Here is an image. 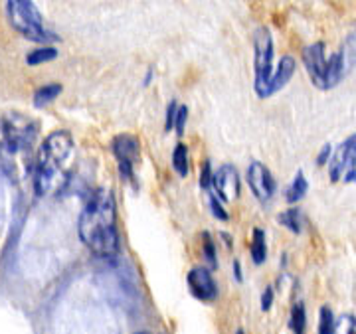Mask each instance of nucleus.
<instances>
[{"label": "nucleus", "mask_w": 356, "mask_h": 334, "mask_svg": "<svg viewBox=\"0 0 356 334\" xmlns=\"http://www.w3.org/2000/svg\"><path fill=\"white\" fill-rule=\"evenodd\" d=\"M77 233L89 251L99 257H115L121 249L117 228V204L109 188H95L83 206Z\"/></svg>", "instance_id": "obj_1"}, {"label": "nucleus", "mask_w": 356, "mask_h": 334, "mask_svg": "<svg viewBox=\"0 0 356 334\" xmlns=\"http://www.w3.org/2000/svg\"><path fill=\"white\" fill-rule=\"evenodd\" d=\"M74 154V137L64 128L54 131L44 139L34 165V190L38 196H51L64 190L72 178Z\"/></svg>", "instance_id": "obj_2"}, {"label": "nucleus", "mask_w": 356, "mask_h": 334, "mask_svg": "<svg viewBox=\"0 0 356 334\" xmlns=\"http://www.w3.org/2000/svg\"><path fill=\"white\" fill-rule=\"evenodd\" d=\"M36 135L38 125L20 113L0 115V165L8 176H24Z\"/></svg>", "instance_id": "obj_3"}, {"label": "nucleus", "mask_w": 356, "mask_h": 334, "mask_svg": "<svg viewBox=\"0 0 356 334\" xmlns=\"http://www.w3.org/2000/svg\"><path fill=\"white\" fill-rule=\"evenodd\" d=\"M6 12H8V20L13 28L22 34L24 38L32 40V42H54L58 36L44 28V18L40 14L38 6L30 0H10L6 2Z\"/></svg>", "instance_id": "obj_4"}, {"label": "nucleus", "mask_w": 356, "mask_h": 334, "mask_svg": "<svg viewBox=\"0 0 356 334\" xmlns=\"http://www.w3.org/2000/svg\"><path fill=\"white\" fill-rule=\"evenodd\" d=\"M273 74V36L267 26H257L254 32V90L259 99H269Z\"/></svg>", "instance_id": "obj_5"}, {"label": "nucleus", "mask_w": 356, "mask_h": 334, "mask_svg": "<svg viewBox=\"0 0 356 334\" xmlns=\"http://www.w3.org/2000/svg\"><path fill=\"white\" fill-rule=\"evenodd\" d=\"M111 153L117 160L119 176L125 182H131L137 188L135 182V168L140 162V141L131 133H121L111 141Z\"/></svg>", "instance_id": "obj_6"}, {"label": "nucleus", "mask_w": 356, "mask_h": 334, "mask_svg": "<svg viewBox=\"0 0 356 334\" xmlns=\"http://www.w3.org/2000/svg\"><path fill=\"white\" fill-rule=\"evenodd\" d=\"M329 178L332 182L356 184V135L346 137L334 149L329 162Z\"/></svg>", "instance_id": "obj_7"}, {"label": "nucleus", "mask_w": 356, "mask_h": 334, "mask_svg": "<svg viewBox=\"0 0 356 334\" xmlns=\"http://www.w3.org/2000/svg\"><path fill=\"white\" fill-rule=\"evenodd\" d=\"M329 56L325 42H315L303 48L301 60L311 83L321 91H329Z\"/></svg>", "instance_id": "obj_8"}, {"label": "nucleus", "mask_w": 356, "mask_h": 334, "mask_svg": "<svg viewBox=\"0 0 356 334\" xmlns=\"http://www.w3.org/2000/svg\"><path fill=\"white\" fill-rule=\"evenodd\" d=\"M245 180H248V186H250L252 194L261 204L269 202L273 198L275 190H277V182L273 178L271 170L259 160L250 162V167L245 170Z\"/></svg>", "instance_id": "obj_9"}, {"label": "nucleus", "mask_w": 356, "mask_h": 334, "mask_svg": "<svg viewBox=\"0 0 356 334\" xmlns=\"http://www.w3.org/2000/svg\"><path fill=\"white\" fill-rule=\"evenodd\" d=\"M242 182H240V172L234 165H222L214 170L212 176V188L210 192L216 194L220 202H232L240 196Z\"/></svg>", "instance_id": "obj_10"}, {"label": "nucleus", "mask_w": 356, "mask_h": 334, "mask_svg": "<svg viewBox=\"0 0 356 334\" xmlns=\"http://www.w3.org/2000/svg\"><path fill=\"white\" fill-rule=\"evenodd\" d=\"M186 283L194 299L202 303H214L218 299V285L208 267H200V265L192 267L186 275Z\"/></svg>", "instance_id": "obj_11"}, {"label": "nucleus", "mask_w": 356, "mask_h": 334, "mask_svg": "<svg viewBox=\"0 0 356 334\" xmlns=\"http://www.w3.org/2000/svg\"><path fill=\"white\" fill-rule=\"evenodd\" d=\"M295 60L291 56H283L280 60V64L275 65V74H273V79H271V85H269V97L275 95L277 91H281L289 81H291L293 74H295Z\"/></svg>", "instance_id": "obj_12"}, {"label": "nucleus", "mask_w": 356, "mask_h": 334, "mask_svg": "<svg viewBox=\"0 0 356 334\" xmlns=\"http://www.w3.org/2000/svg\"><path fill=\"white\" fill-rule=\"evenodd\" d=\"M307 192H309V182H307L305 178V172H303V170H297V174H295L291 180V184H289L287 190H285V200H287L289 204H297L299 200L305 198Z\"/></svg>", "instance_id": "obj_13"}, {"label": "nucleus", "mask_w": 356, "mask_h": 334, "mask_svg": "<svg viewBox=\"0 0 356 334\" xmlns=\"http://www.w3.org/2000/svg\"><path fill=\"white\" fill-rule=\"evenodd\" d=\"M277 222L291 233H301L303 226H305V216L299 208H287L281 214H277Z\"/></svg>", "instance_id": "obj_14"}, {"label": "nucleus", "mask_w": 356, "mask_h": 334, "mask_svg": "<svg viewBox=\"0 0 356 334\" xmlns=\"http://www.w3.org/2000/svg\"><path fill=\"white\" fill-rule=\"evenodd\" d=\"M250 253H252V261H254L255 265H261V263H266L267 237H266V231L261 230V228H254V231H252Z\"/></svg>", "instance_id": "obj_15"}, {"label": "nucleus", "mask_w": 356, "mask_h": 334, "mask_svg": "<svg viewBox=\"0 0 356 334\" xmlns=\"http://www.w3.org/2000/svg\"><path fill=\"white\" fill-rule=\"evenodd\" d=\"M172 168L180 178H186L191 172V154H188V147L184 142H178L172 151Z\"/></svg>", "instance_id": "obj_16"}, {"label": "nucleus", "mask_w": 356, "mask_h": 334, "mask_svg": "<svg viewBox=\"0 0 356 334\" xmlns=\"http://www.w3.org/2000/svg\"><path fill=\"white\" fill-rule=\"evenodd\" d=\"M289 328L293 334H305L307 333V310L303 301H297L291 308L289 315Z\"/></svg>", "instance_id": "obj_17"}, {"label": "nucleus", "mask_w": 356, "mask_h": 334, "mask_svg": "<svg viewBox=\"0 0 356 334\" xmlns=\"http://www.w3.org/2000/svg\"><path fill=\"white\" fill-rule=\"evenodd\" d=\"M62 85L60 83H46V85H42L38 90L34 91V105L36 107H44V105H48L51 103L60 93H62Z\"/></svg>", "instance_id": "obj_18"}, {"label": "nucleus", "mask_w": 356, "mask_h": 334, "mask_svg": "<svg viewBox=\"0 0 356 334\" xmlns=\"http://www.w3.org/2000/svg\"><path fill=\"white\" fill-rule=\"evenodd\" d=\"M58 58V50L54 46H42L38 50H32L28 56H26V64L28 65H40L46 64V62H51Z\"/></svg>", "instance_id": "obj_19"}, {"label": "nucleus", "mask_w": 356, "mask_h": 334, "mask_svg": "<svg viewBox=\"0 0 356 334\" xmlns=\"http://www.w3.org/2000/svg\"><path fill=\"white\" fill-rule=\"evenodd\" d=\"M202 257L204 261L208 263V269L214 271L218 269V251H216V244L212 240V235L208 231L202 233Z\"/></svg>", "instance_id": "obj_20"}, {"label": "nucleus", "mask_w": 356, "mask_h": 334, "mask_svg": "<svg viewBox=\"0 0 356 334\" xmlns=\"http://www.w3.org/2000/svg\"><path fill=\"white\" fill-rule=\"evenodd\" d=\"M334 315L329 305H323L318 310V334H334Z\"/></svg>", "instance_id": "obj_21"}, {"label": "nucleus", "mask_w": 356, "mask_h": 334, "mask_svg": "<svg viewBox=\"0 0 356 334\" xmlns=\"http://www.w3.org/2000/svg\"><path fill=\"white\" fill-rule=\"evenodd\" d=\"M334 334H356V317L346 312L334 322Z\"/></svg>", "instance_id": "obj_22"}, {"label": "nucleus", "mask_w": 356, "mask_h": 334, "mask_svg": "<svg viewBox=\"0 0 356 334\" xmlns=\"http://www.w3.org/2000/svg\"><path fill=\"white\" fill-rule=\"evenodd\" d=\"M208 194V206H210V210H212V216L218 219H222V222H228L229 214L224 210V204L218 200L216 194L212 192H206Z\"/></svg>", "instance_id": "obj_23"}, {"label": "nucleus", "mask_w": 356, "mask_h": 334, "mask_svg": "<svg viewBox=\"0 0 356 334\" xmlns=\"http://www.w3.org/2000/svg\"><path fill=\"white\" fill-rule=\"evenodd\" d=\"M212 176H214L212 162L210 160H204L202 168H200V188H202L204 192H210V188H212Z\"/></svg>", "instance_id": "obj_24"}, {"label": "nucleus", "mask_w": 356, "mask_h": 334, "mask_svg": "<svg viewBox=\"0 0 356 334\" xmlns=\"http://www.w3.org/2000/svg\"><path fill=\"white\" fill-rule=\"evenodd\" d=\"M178 107H180V105H178L175 99H172V101L166 105V117H165V131H166V133H170V131L175 128V121H177Z\"/></svg>", "instance_id": "obj_25"}, {"label": "nucleus", "mask_w": 356, "mask_h": 334, "mask_svg": "<svg viewBox=\"0 0 356 334\" xmlns=\"http://www.w3.org/2000/svg\"><path fill=\"white\" fill-rule=\"evenodd\" d=\"M186 119H188V107H186V105H180V107H178V113H177V121H175V128H177V133L180 135V137L184 135Z\"/></svg>", "instance_id": "obj_26"}, {"label": "nucleus", "mask_w": 356, "mask_h": 334, "mask_svg": "<svg viewBox=\"0 0 356 334\" xmlns=\"http://www.w3.org/2000/svg\"><path fill=\"white\" fill-rule=\"evenodd\" d=\"M332 153H334V149H332L331 142L323 144V149L318 151V156H317L318 167H325V165H329V162H331V158H332Z\"/></svg>", "instance_id": "obj_27"}, {"label": "nucleus", "mask_w": 356, "mask_h": 334, "mask_svg": "<svg viewBox=\"0 0 356 334\" xmlns=\"http://www.w3.org/2000/svg\"><path fill=\"white\" fill-rule=\"evenodd\" d=\"M273 299H275V293H273V287H266V291L261 293V310L267 312L271 305H273Z\"/></svg>", "instance_id": "obj_28"}, {"label": "nucleus", "mask_w": 356, "mask_h": 334, "mask_svg": "<svg viewBox=\"0 0 356 334\" xmlns=\"http://www.w3.org/2000/svg\"><path fill=\"white\" fill-rule=\"evenodd\" d=\"M232 269H234V277H236V281L242 283L243 281V273H242V263L238 261V259H234V265H232Z\"/></svg>", "instance_id": "obj_29"}, {"label": "nucleus", "mask_w": 356, "mask_h": 334, "mask_svg": "<svg viewBox=\"0 0 356 334\" xmlns=\"http://www.w3.org/2000/svg\"><path fill=\"white\" fill-rule=\"evenodd\" d=\"M151 79H153V69H149V72H147V77H145V85H149V83H151Z\"/></svg>", "instance_id": "obj_30"}, {"label": "nucleus", "mask_w": 356, "mask_h": 334, "mask_svg": "<svg viewBox=\"0 0 356 334\" xmlns=\"http://www.w3.org/2000/svg\"><path fill=\"white\" fill-rule=\"evenodd\" d=\"M220 235H222V237L226 240V245H228V247H232V237H229L228 233H220Z\"/></svg>", "instance_id": "obj_31"}, {"label": "nucleus", "mask_w": 356, "mask_h": 334, "mask_svg": "<svg viewBox=\"0 0 356 334\" xmlns=\"http://www.w3.org/2000/svg\"><path fill=\"white\" fill-rule=\"evenodd\" d=\"M135 334H153V333H147V331H143V333H135Z\"/></svg>", "instance_id": "obj_32"}, {"label": "nucleus", "mask_w": 356, "mask_h": 334, "mask_svg": "<svg viewBox=\"0 0 356 334\" xmlns=\"http://www.w3.org/2000/svg\"><path fill=\"white\" fill-rule=\"evenodd\" d=\"M236 334H243V331H242V328H240V331H238V333H236Z\"/></svg>", "instance_id": "obj_33"}]
</instances>
